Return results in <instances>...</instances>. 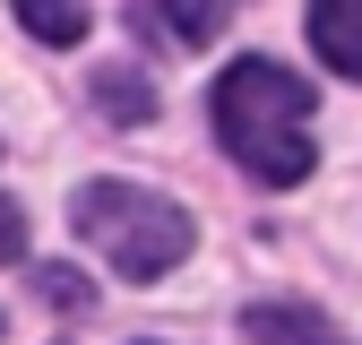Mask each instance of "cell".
Wrapping results in <instances>:
<instances>
[{"label": "cell", "instance_id": "obj_1", "mask_svg": "<svg viewBox=\"0 0 362 345\" xmlns=\"http://www.w3.org/2000/svg\"><path fill=\"white\" fill-rule=\"evenodd\" d=\"M207 112H216L224 156L250 164L259 182L285 190V182L310 172V86L293 69H276V61H233V69L216 78Z\"/></svg>", "mask_w": 362, "mask_h": 345}, {"label": "cell", "instance_id": "obj_2", "mask_svg": "<svg viewBox=\"0 0 362 345\" xmlns=\"http://www.w3.org/2000/svg\"><path fill=\"white\" fill-rule=\"evenodd\" d=\"M69 225L129 285H156L164 268H181V250H190V216L173 199H156V190H139V182H86L69 199Z\"/></svg>", "mask_w": 362, "mask_h": 345}, {"label": "cell", "instance_id": "obj_3", "mask_svg": "<svg viewBox=\"0 0 362 345\" xmlns=\"http://www.w3.org/2000/svg\"><path fill=\"white\" fill-rule=\"evenodd\" d=\"M242 337L250 345H337V328L320 311H302V302H250V311H242Z\"/></svg>", "mask_w": 362, "mask_h": 345}, {"label": "cell", "instance_id": "obj_4", "mask_svg": "<svg viewBox=\"0 0 362 345\" xmlns=\"http://www.w3.org/2000/svg\"><path fill=\"white\" fill-rule=\"evenodd\" d=\"M310 43H320V61L362 78V0H320L310 9Z\"/></svg>", "mask_w": 362, "mask_h": 345}, {"label": "cell", "instance_id": "obj_5", "mask_svg": "<svg viewBox=\"0 0 362 345\" xmlns=\"http://www.w3.org/2000/svg\"><path fill=\"white\" fill-rule=\"evenodd\" d=\"M129 18H139V26H164V43H181V52H190V43H216L233 9H129Z\"/></svg>", "mask_w": 362, "mask_h": 345}, {"label": "cell", "instance_id": "obj_6", "mask_svg": "<svg viewBox=\"0 0 362 345\" xmlns=\"http://www.w3.org/2000/svg\"><path fill=\"white\" fill-rule=\"evenodd\" d=\"M95 104H104L112 121H147V112H156V95H147L139 69H104V78H95Z\"/></svg>", "mask_w": 362, "mask_h": 345}, {"label": "cell", "instance_id": "obj_7", "mask_svg": "<svg viewBox=\"0 0 362 345\" xmlns=\"http://www.w3.org/2000/svg\"><path fill=\"white\" fill-rule=\"evenodd\" d=\"M18 18H26L43 43H78V35H86V9H43V0H26Z\"/></svg>", "mask_w": 362, "mask_h": 345}, {"label": "cell", "instance_id": "obj_8", "mask_svg": "<svg viewBox=\"0 0 362 345\" xmlns=\"http://www.w3.org/2000/svg\"><path fill=\"white\" fill-rule=\"evenodd\" d=\"M18 250H26V216H18L9 199H0V268H9V259H18Z\"/></svg>", "mask_w": 362, "mask_h": 345}, {"label": "cell", "instance_id": "obj_9", "mask_svg": "<svg viewBox=\"0 0 362 345\" xmlns=\"http://www.w3.org/2000/svg\"><path fill=\"white\" fill-rule=\"evenodd\" d=\"M43 293H52V302H69V311H78V302H86V276H69V268H43Z\"/></svg>", "mask_w": 362, "mask_h": 345}]
</instances>
